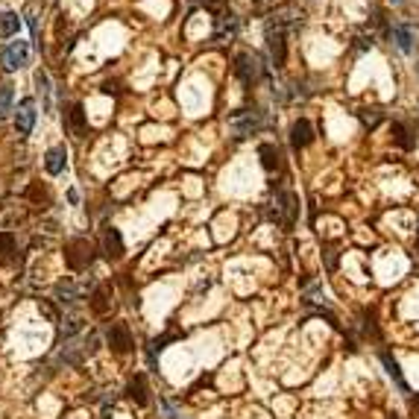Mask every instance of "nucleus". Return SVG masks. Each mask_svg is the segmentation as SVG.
<instances>
[{
  "label": "nucleus",
  "instance_id": "obj_1",
  "mask_svg": "<svg viewBox=\"0 0 419 419\" xmlns=\"http://www.w3.org/2000/svg\"><path fill=\"white\" fill-rule=\"evenodd\" d=\"M91 261H94V244L88 238H73L71 244L65 246V264L73 270V273L88 270Z\"/></svg>",
  "mask_w": 419,
  "mask_h": 419
},
{
  "label": "nucleus",
  "instance_id": "obj_2",
  "mask_svg": "<svg viewBox=\"0 0 419 419\" xmlns=\"http://www.w3.org/2000/svg\"><path fill=\"white\" fill-rule=\"evenodd\" d=\"M29 62V45L27 41H9V45L0 50V65H3V71H21Z\"/></svg>",
  "mask_w": 419,
  "mask_h": 419
},
{
  "label": "nucleus",
  "instance_id": "obj_3",
  "mask_svg": "<svg viewBox=\"0 0 419 419\" xmlns=\"http://www.w3.org/2000/svg\"><path fill=\"white\" fill-rule=\"evenodd\" d=\"M276 212H273V217L279 220L281 226H293V220H296V212H299V203H296V196H293L290 191H285V194H279L276 196Z\"/></svg>",
  "mask_w": 419,
  "mask_h": 419
},
{
  "label": "nucleus",
  "instance_id": "obj_4",
  "mask_svg": "<svg viewBox=\"0 0 419 419\" xmlns=\"http://www.w3.org/2000/svg\"><path fill=\"white\" fill-rule=\"evenodd\" d=\"M109 346L118 355H127L132 349V334H129L127 322H114V326L109 329Z\"/></svg>",
  "mask_w": 419,
  "mask_h": 419
},
{
  "label": "nucleus",
  "instance_id": "obj_5",
  "mask_svg": "<svg viewBox=\"0 0 419 419\" xmlns=\"http://www.w3.org/2000/svg\"><path fill=\"white\" fill-rule=\"evenodd\" d=\"M36 123V106L33 100H21V106L15 109V132L18 135H29Z\"/></svg>",
  "mask_w": 419,
  "mask_h": 419
},
{
  "label": "nucleus",
  "instance_id": "obj_6",
  "mask_svg": "<svg viewBox=\"0 0 419 419\" xmlns=\"http://www.w3.org/2000/svg\"><path fill=\"white\" fill-rule=\"evenodd\" d=\"M267 47H270V56H273L276 68L285 65V56H288V47H285V29H273V27H267Z\"/></svg>",
  "mask_w": 419,
  "mask_h": 419
},
{
  "label": "nucleus",
  "instance_id": "obj_7",
  "mask_svg": "<svg viewBox=\"0 0 419 419\" xmlns=\"http://www.w3.org/2000/svg\"><path fill=\"white\" fill-rule=\"evenodd\" d=\"M65 127H68V132L73 135V138H82L86 135V109L79 106V103H73V106L65 112Z\"/></svg>",
  "mask_w": 419,
  "mask_h": 419
},
{
  "label": "nucleus",
  "instance_id": "obj_8",
  "mask_svg": "<svg viewBox=\"0 0 419 419\" xmlns=\"http://www.w3.org/2000/svg\"><path fill=\"white\" fill-rule=\"evenodd\" d=\"M235 73L244 82H253V79H258V73H261V68H258V59L255 56H249V53H240L238 59H235Z\"/></svg>",
  "mask_w": 419,
  "mask_h": 419
},
{
  "label": "nucleus",
  "instance_id": "obj_9",
  "mask_svg": "<svg viewBox=\"0 0 419 419\" xmlns=\"http://www.w3.org/2000/svg\"><path fill=\"white\" fill-rule=\"evenodd\" d=\"M314 141V127H311V120H296L293 123V129H290V144L296 147V150H302V147H308Z\"/></svg>",
  "mask_w": 419,
  "mask_h": 419
},
{
  "label": "nucleus",
  "instance_id": "obj_10",
  "mask_svg": "<svg viewBox=\"0 0 419 419\" xmlns=\"http://www.w3.org/2000/svg\"><path fill=\"white\" fill-rule=\"evenodd\" d=\"M91 311L94 314H109L112 311V285H100V288H94L91 293Z\"/></svg>",
  "mask_w": 419,
  "mask_h": 419
},
{
  "label": "nucleus",
  "instance_id": "obj_11",
  "mask_svg": "<svg viewBox=\"0 0 419 419\" xmlns=\"http://www.w3.org/2000/svg\"><path fill=\"white\" fill-rule=\"evenodd\" d=\"M103 253H106L109 258L123 255V238H120L118 229H106V232H103Z\"/></svg>",
  "mask_w": 419,
  "mask_h": 419
},
{
  "label": "nucleus",
  "instance_id": "obj_12",
  "mask_svg": "<svg viewBox=\"0 0 419 419\" xmlns=\"http://www.w3.org/2000/svg\"><path fill=\"white\" fill-rule=\"evenodd\" d=\"M65 147H53V150H47V155H45V170L50 173V176H59L62 170H65Z\"/></svg>",
  "mask_w": 419,
  "mask_h": 419
},
{
  "label": "nucleus",
  "instance_id": "obj_13",
  "mask_svg": "<svg viewBox=\"0 0 419 419\" xmlns=\"http://www.w3.org/2000/svg\"><path fill=\"white\" fill-rule=\"evenodd\" d=\"M18 258V240L12 232H0V264H12Z\"/></svg>",
  "mask_w": 419,
  "mask_h": 419
},
{
  "label": "nucleus",
  "instance_id": "obj_14",
  "mask_svg": "<svg viewBox=\"0 0 419 419\" xmlns=\"http://www.w3.org/2000/svg\"><path fill=\"white\" fill-rule=\"evenodd\" d=\"M129 399L135 402V405H147L150 402V396H147V381H144V375H135V379L129 381Z\"/></svg>",
  "mask_w": 419,
  "mask_h": 419
},
{
  "label": "nucleus",
  "instance_id": "obj_15",
  "mask_svg": "<svg viewBox=\"0 0 419 419\" xmlns=\"http://www.w3.org/2000/svg\"><path fill=\"white\" fill-rule=\"evenodd\" d=\"M393 38H396V45H399V50H402V53H411V50H414V41H416V36H414V29L411 27H396L393 29Z\"/></svg>",
  "mask_w": 419,
  "mask_h": 419
},
{
  "label": "nucleus",
  "instance_id": "obj_16",
  "mask_svg": "<svg viewBox=\"0 0 419 419\" xmlns=\"http://www.w3.org/2000/svg\"><path fill=\"white\" fill-rule=\"evenodd\" d=\"M18 27H21V18L15 12H3V15H0V38L18 36Z\"/></svg>",
  "mask_w": 419,
  "mask_h": 419
},
{
  "label": "nucleus",
  "instance_id": "obj_17",
  "mask_svg": "<svg viewBox=\"0 0 419 419\" xmlns=\"http://www.w3.org/2000/svg\"><path fill=\"white\" fill-rule=\"evenodd\" d=\"M258 155H261V164H264L267 167V170H279V150H276V147L273 144H261L258 147Z\"/></svg>",
  "mask_w": 419,
  "mask_h": 419
},
{
  "label": "nucleus",
  "instance_id": "obj_18",
  "mask_svg": "<svg viewBox=\"0 0 419 419\" xmlns=\"http://www.w3.org/2000/svg\"><path fill=\"white\" fill-rule=\"evenodd\" d=\"M27 196H29V203H36V205H41V208H47V205H50V194H47V188H45V185H38V182L29 185Z\"/></svg>",
  "mask_w": 419,
  "mask_h": 419
},
{
  "label": "nucleus",
  "instance_id": "obj_19",
  "mask_svg": "<svg viewBox=\"0 0 419 419\" xmlns=\"http://www.w3.org/2000/svg\"><path fill=\"white\" fill-rule=\"evenodd\" d=\"M9 112H12V86H0V120H6Z\"/></svg>",
  "mask_w": 419,
  "mask_h": 419
},
{
  "label": "nucleus",
  "instance_id": "obj_20",
  "mask_svg": "<svg viewBox=\"0 0 419 419\" xmlns=\"http://www.w3.org/2000/svg\"><path fill=\"white\" fill-rule=\"evenodd\" d=\"M56 299L73 302V299H77V288H73L71 281H59V285H56Z\"/></svg>",
  "mask_w": 419,
  "mask_h": 419
},
{
  "label": "nucleus",
  "instance_id": "obj_21",
  "mask_svg": "<svg viewBox=\"0 0 419 419\" xmlns=\"http://www.w3.org/2000/svg\"><path fill=\"white\" fill-rule=\"evenodd\" d=\"M381 361H384V366H387V372H390L393 375V379H396V384H399L402 387V390H405V379H402V372H399V364H396L393 358H390V355H381Z\"/></svg>",
  "mask_w": 419,
  "mask_h": 419
},
{
  "label": "nucleus",
  "instance_id": "obj_22",
  "mask_svg": "<svg viewBox=\"0 0 419 419\" xmlns=\"http://www.w3.org/2000/svg\"><path fill=\"white\" fill-rule=\"evenodd\" d=\"M38 311H41V314H45V317H47L50 322H59V314H56V308H53V305H50V302H47V299H38Z\"/></svg>",
  "mask_w": 419,
  "mask_h": 419
},
{
  "label": "nucleus",
  "instance_id": "obj_23",
  "mask_svg": "<svg viewBox=\"0 0 419 419\" xmlns=\"http://www.w3.org/2000/svg\"><path fill=\"white\" fill-rule=\"evenodd\" d=\"M65 322H68V326H62V334H65V338H71L73 331L82 329V320H79V317H71V320H65Z\"/></svg>",
  "mask_w": 419,
  "mask_h": 419
},
{
  "label": "nucleus",
  "instance_id": "obj_24",
  "mask_svg": "<svg viewBox=\"0 0 419 419\" xmlns=\"http://www.w3.org/2000/svg\"><path fill=\"white\" fill-rule=\"evenodd\" d=\"M255 3V9H273V6H279L281 0H253Z\"/></svg>",
  "mask_w": 419,
  "mask_h": 419
},
{
  "label": "nucleus",
  "instance_id": "obj_25",
  "mask_svg": "<svg viewBox=\"0 0 419 419\" xmlns=\"http://www.w3.org/2000/svg\"><path fill=\"white\" fill-rule=\"evenodd\" d=\"M396 138H399V144H402V147H411V141H407V132H405V127H396Z\"/></svg>",
  "mask_w": 419,
  "mask_h": 419
},
{
  "label": "nucleus",
  "instance_id": "obj_26",
  "mask_svg": "<svg viewBox=\"0 0 419 419\" xmlns=\"http://www.w3.org/2000/svg\"><path fill=\"white\" fill-rule=\"evenodd\" d=\"M416 246H419V238H416Z\"/></svg>",
  "mask_w": 419,
  "mask_h": 419
},
{
  "label": "nucleus",
  "instance_id": "obj_27",
  "mask_svg": "<svg viewBox=\"0 0 419 419\" xmlns=\"http://www.w3.org/2000/svg\"><path fill=\"white\" fill-rule=\"evenodd\" d=\"M393 3H399V0H393Z\"/></svg>",
  "mask_w": 419,
  "mask_h": 419
},
{
  "label": "nucleus",
  "instance_id": "obj_28",
  "mask_svg": "<svg viewBox=\"0 0 419 419\" xmlns=\"http://www.w3.org/2000/svg\"><path fill=\"white\" fill-rule=\"evenodd\" d=\"M390 419H396V416H390Z\"/></svg>",
  "mask_w": 419,
  "mask_h": 419
}]
</instances>
